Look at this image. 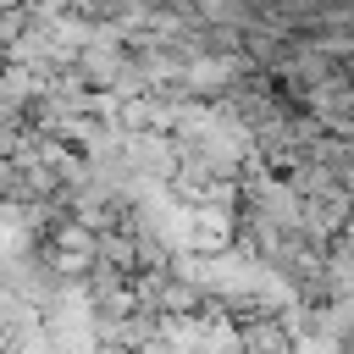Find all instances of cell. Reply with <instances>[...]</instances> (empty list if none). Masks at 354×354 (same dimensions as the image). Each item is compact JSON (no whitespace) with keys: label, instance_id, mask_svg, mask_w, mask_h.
Masks as SVG:
<instances>
[{"label":"cell","instance_id":"cell-2","mask_svg":"<svg viewBox=\"0 0 354 354\" xmlns=\"http://www.w3.org/2000/svg\"><path fill=\"white\" fill-rule=\"evenodd\" d=\"M100 354H127V348H116V343H105V348H100Z\"/></svg>","mask_w":354,"mask_h":354},{"label":"cell","instance_id":"cell-1","mask_svg":"<svg viewBox=\"0 0 354 354\" xmlns=\"http://www.w3.org/2000/svg\"><path fill=\"white\" fill-rule=\"evenodd\" d=\"M199 354H243V321L227 310L199 315Z\"/></svg>","mask_w":354,"mask_h":354}]
</instances>
